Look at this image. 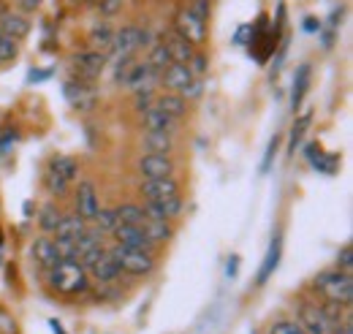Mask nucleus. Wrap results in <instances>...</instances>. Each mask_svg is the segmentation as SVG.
<instances>
[{
	"instance_id": "obj_1",
	"label": "nucleus",
	"mask_w": 353,
	"mask_h": 334,
	"mask_svg": "<svg viewBox=\"0 0 353 334\" xmlns=\"http://www.w3.org/2000/svg\"><path fill=\"white\" fill-rule=\"evenodd\" d=\"M49 286L57 293H85L90 286L88 269L77 261H57L49 269Z\"/></svg>"
},
{
	"instance_id": "obj_2",
	"label": "nucleus",
	"mask_w": 353,
	"mask_h": 334,
	"mask_svg": "<svg viewBox=\"0 0 353 334\" xmlns=\"http://www.w3.org/2000/svg\"><path fill=\"white\" fill-rule=\"evenodd\" d=\"M315 291H321L332 304H340V307H348L353 302V280L348 272H340V269H332V272H321L315 277Z\"/></svg>"
},
{
	"instance_id": "obj_3",
	"label": "nucleus",
	"mask_w": 353,
	"mask_h": 334,
	"mask_svg": "<svg viewBox=\"0 0 353 334\" xmlns=\"http://www.w3.org/2000/svg\"><path fill=\"white\" fill-rule=\"evenodd\" d=\"M299 326L305 329V334H334L340 326L337 321L318 304H310V302H302L299 307Z\"/></svg>"
},
{
	"instance_id": "obj_4",
	"label": "nucleus",
	"mask_w": 353,
	"mask_h": 334,
	"mask_svg": "<svg viewBox=\"0 0 353 334\" xmlns=\"http://www.w3.org/2000/svg\"><path fill=\"white\" fill-rule=\"evenodd\" d=\"M109 253L114 255L120 272H128V275H147V272L155 269V258H152V253H147V250H131V248L114 245Z\"/></svg>"
},
{
	"instance_id": "obj_5",
	"label": "nucleus",
	"mask_w": 353,
	"mask_h": 334,
	"mask_svg": "<svg viewBox=\"0 0 353 334\" xmlns=\"http://www.w3.org/2000/svg\"><path fill=\"white\" fill-rule=\"evenodd\" d=\"M147 43V33L139 30V28H123L114 33V43H112V52H114V60L123 63V60H133V55Z\"/></svg>"
},
{
	"instance_id": "obj_6",
	"label": "nucleus",
	"mask_w": 353,
	"mask_h": 334,
	"mask_svg": "<svg viewBox=\"0 0 353 334\" xmlns=\"http://www.w3.org/2000/svg\"><path fill=\"white\" fill-rule=\"evenodd\" d=\"M174 30L190 43H204V39H207V19H201L190 8H182L174 19Z\"/></svg>"
},
{
	"instance_id": "obj_7",
	"label": "nucleus",
	"mask_w": 353,
	"mask_h": 334,
	"mask_svg": "<svg viewBox=\"0 0 353 334\" xmlns=\"http://www.w3.org/2000/svg\"><path fill=\"white\" fill-rule=\"evenodd\" d=\"M103 66H106V57H103L101 52H92V49L74 55V60H71V68H74V74L79 77V82H92V79H98L101 71H103Z\"/></svg>"
},
{
	"instance_id": "obj_8",
	"label": "nucleus",
	"mask_w": 353,
	"mask_h": 334,
	"mask_svg": "<svg viewBox=\"0 0 353 334\" xmlns=\"http://www.w3.org/2000/svg\"><path fill=\"white\" fill-rule=\"evenodd\" d=\"M112 234H114V239H117V245H120V248L147 250V253L155 248V245L147 239L144 228H141V226H133V223H117V226L112 228Z\"/></svg>"
},
{
	"instance_id": "obj_9",
	"label": "nucleus",
	"mask_w": 353,
	"mask_h": 334,
	"mask_svg": "<svg viewBox=\"0 0 353 334\" xmlns=\"http://www.w3.org/2000/svg\"><path fill=\"white\" fill-rule=\"evenodd\" d=\"M161 74L150 66V63H141V66H128L123 82L131 87L133 92H152V87L158 84Z\"/></svg>"
},
{
	"instance_id": "obj_10",
	"label": "nucleus",
	"mask_w": 353,
	"mask_h": 334,
	"mask_svg": "<svg viewBox=\"0 0 353 334\" xmlns=\"http://www.w3.org/2000/svg\"><path fill=\"white\" fill-rule=\"evenodd\" d=\"M141 196H147V202H161L169 196H179V185L174 177H152L141 182Z\"/></svg>"
},
{
	"instance_id": "obj_11",
	"label": "nucleus",
	"mask_w": 353,
	"mask_h": 334,
	"mask_svg": "<svg viewBox=\"0 0 353 334\" xmlns=\"http://www.w3.org/2000/svg\"><path fill=\"white\" fill-rule=\"evenodd\" d=\"M98 209H101V204H98V193H95V185L92 182H79V188H77V215L79 217H85L88 223H92L95 220V215H98Z\"/></svg>"
},
{
	"instance_id": "obj_12",
	"label": "nucleus",
	"mask_w": 353,
	"mask_h": 334,
	"mask_svg": "<svg viewBox=\"0 0 353 334\" xmlns=\"http://www.w3.org/2000/svg\"><path fill=\"white\" fill-rule=\"evenodd\" d=\"M139 168L144 174V179H152V177H172L174 174V164L169 155H158V153H147L141 161H139Z\"/></svg>"
},
{
	"instance_id": "obj_13",
	"label": "nucleus",
	"mask_w": 353,
	"mask_h": 334,
	"mask_svg": "<svg viewBox=\"0 0 353 334\" xmlns=\"http://www.w3.org/2000/svg\"><path fill=\"white\" fill-rule=\"evenodd\" d=\"M88 272L98 280V283H114V280L120 277V266H117L114 255H112L109 250L101 253V255H98V261L90 266Z\"/></svg>"
},
{
	"instance_id": "obj_14",
	"label": "nucleus",
	"mask_w": 353,
	"mask_h": 334,
	"mask_svg": "<svg viewBox=\"0 0 353 334\" xmlns=\"http://www.w3.org/2000/svg\"><path fill=\"white\" fill-rule=\"evenodd\" d=\"M85 231H88V220L79 217L77 212H71V215H63L60 217V223L54 228V239H74L77 242Z\"/></svg>"
},
{
	"instance_id": "obj_15",
	"label": "nucleus",
	"mask_w": 353,
	"mask_h": 334,
	"mask_svg": "<svg viewBox=\"0 0 353 334\" xmlns=\"http://www.w3.org/2000/svg\"><path fill=\"white\" fill-rule=\"evenodd\" d=\"M193 79H196V77L190 74V68H188L185 63H172V66L161 74V82L166 84V87H172V90L179 92V95L185 92V87L193 82Z\"/></svg>"
},
{
	"instance_id": "obj_16",
	"label": "nucleus",
	"mask_w": 353,
	"mask_h": 334,
	"mask_svg": "<svg viewBox=\"0 0 353 334\" xmlns=\"http://www.w3.org/2000/svg\"><path fill=\"white\" fill-rule=\"evenodd\" d=\"M0 33L3 36H11V39H25L30 33V22L22 17V14H14V11H3L0 14Z\"/></svg>"
},
{
	"instance_id": "obj_17",
	"label": "nucleus",
	"mask_w": 353,
	"mask_h": 334,
	"mask_svg": "<svg viewBox=\"0 0 353 334\" xmlns=\"http://www.w3.org/2000/svg\"><path fill=\"white\" fill-rule=\"evenodd\" d=\"M161 41L166 43V49L172 55V63H188L193 57V43L188 41V39H182L176 30H169Z\"/></svg>"
},
{
	"instance_id": "obj_18",
	"label": "nucleus",
	"mask_w": 353,
	"mask_h": 334,
	"mask_svg": "<svg viewBox=\"0 0 353 334\" xmlns=\"http://www.w3.org/2000/svg\"><path fill=\"white\" fill-rule=\"evenodd\" d=\"M176 117L172 115H166V112H161V109H155V106H150V109H144V128L147 130H161V133H174L176 130Z\"/></svg>"
},
{
	"instance_id": "obj_19",
	"label": "nucleus",
	"mask_w": 353,
	"mask_h": 334,
	"mask_svg": "<svg viewBox=\"0 0 353 334\" xmlns=\"http://www.w3.org/2000/svg\"><path fill=\"white\" fill-rule=\"evenodd\" d=\"M65 98L77 106V109H92V104H95V95H92V90H90L85 82H65Z\"/></svg>"
},
{
	"instance_id": "obj_20",
	"label": "nucleus",
	"mask_w": 353,
	"mask_h": 334,
	"mask_svg": "<svg viewBox=\"0 0 353 334\" xmlns=\"http://www.w3.org/2000/svg\"><path fill=\"white\" fill-rule=\"evenodd\" d=\"M141 228H144V234H147V239H150L152 245H163V242H169V239H172L169 220H155V217H147V215H144Z\"/></svg>"
},
{
	"instance_id": "obj_21",
	"label": "nucleus",
	"mask_w": 353,
	"mask_h": 334,
	"mask_svg": "<svg viewBox=\"0 0 353 334\" xmlns=\"http://www.w3.org/2000/svg\"><path fill=\"white\" fill-rule=\"evenodd\" d=\"M112 43H114V30L106 22H101V25H95L90 30V46H92V52L106 55V52H112Z\"/></svg>"
},
{
	"instance_id": "obj_22",
	"label": "nucleus",
	"mask_w": 353,
	"mask_h": 334,
	"mask_svg": "<svg viewBox=\"0 0 353 334\" xmlns=\"http://www.w3.org/2000/svg\"><path fill=\"white\" fill-rule=\"evenodd\" d=\"M33 258L39 261V266H44V269H52V266L57 264L54 239H49V237H39V239L33 242Z\"/></svg>"
},
{
	"instance_id": "obj_23",
	"label": "nucleus",
	"mask_w": 353,
	"mask_h": 334,
	"mask_svg": "<svg viewBox=\"0 0 353 334\" xmlns=\"http://www.w3.org/2000/svg\"><path fill=\"white\" fill-rule=\"evenodd\" d=\"M155 109H161V112H166V115H172V117L179 120L188 112V104H185V98L179 92H166V95H161L155 101Z\"/></svg>"
},
{
	"instance_id": "obj_24",
	"label": "nucleus",
	"mask_w": 353,
	"mask_h": 334,
	"mask_svg": "<svg viewBox=\"0 0 353 334\" xmlns=\"http://www.w3.org/2000/svg\"><path fill=\"white\" fill-rule=\"evenodd\" d=\"M144 147H147V153L169 155V153H172V133H161V130H147V133H144Z\"/></svg>"
},
{
	"instance_id": "obj_25",
	"label": "nucleus",
	"mask_w": 353,
	"mask_h": 334,
	"mask_svg": "<svg viewBox=\"0 0 353 334\" xmlns=\"http://www.w3.org/2000/svg\"><path fill=\"white\" fill-rule=\"evenodd\" d=\"M147 63L158 71V74H163L169 66H172V55H169V49H166V43L163 41H155L150 46V57H147Z\"/></svg>"
},
{
	"instance_id": "obj_26",
	"label": "nucleus",
	"mask_w": 353,
	"mask_h": 334,
	"mask_svg": "<svg viewBox=\"0 0 353 334\" xmlns=\"http://www.w3.org/2000/svg\"><path fill=\"white\" fill-rule=\"evenodd\" d=\"M307 158L310 164L318 171H323V174H334V168H337V158H326L318 144H307Z\"/></svg>"
},
{
	"instance_id": "obj_27",
	"label": "nucleus",
	"mask_w": 353,
	"mask_h": 334,
	"mask_svg": "<svg viewBox=\"0 0 353 334\" xmlns=\"http://www.w3.org/2000/svg\"><path fill=\"white\" fill-rule=\"evenodd\" d=\"M60 209L54 207V204H46V207H41V212H39V226L44 228L46 234H54V228H57V223H60Z\"/></svg>"
},
{
	"instance_id": "obj_28",
	"label": "nucleus",
	"mask_w": 353,
	"mask_h": 334,
	"mask_svg": "<svg viewBox=\"0 0 353 334\" xmlns=\"http://www.w3.org/2000/svg\"><path fill=\"white\" fill-rule=\"evenodd\" d=\"M307 84H310V66H302L299 74H296V79H294V95H291L294 109L302 104V98H305V92H307Z\"/></svg>"
},
{
	"instance_id": "obj_29",
	"label": "nucleus",
	"mask_w": 353,
	"mask_h": 334,
	"mask_svg": "<svg viewBox=\"0 0 353 334\" xmlns=\"http://www.w3.org/2000/svg\"><path fill=\"white\" fill-rule=\"evenodd\" d=\"M49 171H54V174H60L63 179H68V182H71V179L79 174V166H77V161H71V158H63V155H60V158H54V161H52Z\"/></svg>"
},
{
	"instance_id": "obj_30",
	"label": "nucleus",
	"mask_w": 353,
	"mask_h": 334,
	"mask_svg": "<svg viewBox=\"0 0 353 334\" xmlns=\"http://www.w3.org/2000/svg\"><path fill=\"white\" fill-rule=\"evenodd\" d=\"M277 258H280V239L274 237V242H272V248L266 253V261L264 266H261V272H259V283H266V277L277 269Z\"/></svg>"
},
{
	"instance_id": "obj_31",
	"label": "nucleus",
	"mask_w": 353,
	"mask_h": 334,
	"mask_svg": "<svg viewBox=\"0 0 353 334\" xmlns=\"http://www.w3.org/2000/svg\"><path fill=\"white\" fill-rule=\"evenodd\" d=\"M114 212H117V223H133V226H141V220H144V209L136 207V204H123V207H117Z\"/></svg>"
},
{
	"instance_id": "obj_32",
	"label": "nucleus",
	"mask_w": 353,
	"mask_h": 334,
	"mask_svg": "<svg viewBox=\"0 0 353 334\" xmlns=\"http://www.w3.org/2000/svg\"><path fill=\"white\" fill-rule=\"evenodd\" d=\"M307 126H310V112L307 115H302V117L294 123V128H291V141H288V153H291V155L296 153V144L302 141V136H305Z\"/></svg>"
},
{
	"instance_id": "obj_33",
	"label": "nucleus",
	"mask_w": 353,
	"mask_h": 334,
	"mask_svg": "<svg viewBox=\"0 0 353 334\" xmlns=\"http://www.w3.org/2000/svg\"><path fill=\"white\" fill-rule=\"evenodd\" d=\"M17 55H19V41L11 39V36H3V33H0V63L14 60Z\"/></svg>"
},
{
	"instance_id": "obj_34",
	"label": "nucleus",
	"mask_w": 353,
	"mask_h": 334,
	"mask_svg": "<svg viewBox=\"0 0 353 334\" xmlns=\"http://www.w3.org/2000/svg\"><path fill=\"white\" fill-rule=\"evenodd\" d=\"M57 261H77V242L74 239H54Z\"/></svg>"
},
{
	"instance_id": "obj_35",
	"label": "nucleus",
	"mask_w": 353,
	"mask_h": 334,
	"mask_svg": "<svg viewBox=\"0 0 353 334\" xmlns=\"http://www.w3.org/2000/svg\"><path fill=\"white\" fill-rule=\"evenodd\" d=\"M68 179H63L60 174H54V171H46V188H49V193L52 196H65V190H68Z\"/></svg>"
},
{
	"instance_id": "obj_36",
	"label": "nucleus",
	"mask_w": 353,
	"mask_h": 334,
	"mask_svg": "<svg viewBox=\"0 0 353 334\" xmlns=\"http://www.w3.org/2000/svg\"><path fill=\"white\" fill-rule=\"evenodd\" d=\"M92 223L98 226V231H112L117 226V212L114 209H98V215H95Z\"/></svg>"
},
{
	"instance_id": "obj_37",
	"label": "nucleus",
	"mask_w": 353,
	"mask_h": 334,
	"mask_svg": "<svg viewBox=\"0 0 353 334\" xmlns=\"http://www.w3.org/2000/svg\"><path fill=\"white\" fill-rule=\"evenodd\" d=\"M269 334H305V329L299 324H294V321H277Z\"/></svg>"
},
{
	"instance_id": "obj_38",
	"label": "nucleus",
	"mask_w": 353,
	"mask_h": 334,
	"mask_svg": "<svg viewBox=\"0 0 353 334\" xmlns=\"http://www.w3.org/2000/svg\"><path fill=\"white\" fill-rule=\"evenodd\" d=\"M351 266H353V248L351 245H345V248L340 250V255H337V269L351 275Z\"/></svg>"
},
{
	"instance_id": "obj_39",
	"label": "nucleus",
	"mask_w": 353,
	"mask_h": 334,
	"mask_svg": "<svg viewBox=\"0 0 353 334\" xmlns=\"http://www.w3.org/2000/svg\"><path fill=\"white\" fill-rule=\"evenodd\" d=\"M185 66H188V68H190V74H193V77H196V79H199V77H204V74H207V60H204V57H201V55H193V57H190V60H188V63H185Z\"/></svg>"
},
{
	"instance_id": "obj_40",
	"label": "nucleus",
	"mask_w": 353,
	"mask_h": 334,
	"mask_svg": "<svg viewBox=\"0 0 353 334\" xmlns=\"http://www.w3.org/2000/svg\"><path fill=\"white\" fill-rule=\"evenodd\" d=\"M123 8V0H101V11L106 14V17H112V14H117Z\"/></svg>"
},
{
	"instance_id": "obj_41",
	"label": "nucleus",
	"mask_w": 353,
	"mask_h": 334,
	"mask_svg": "<svg viewBox=\"0 0 353 334\" xmlns=\"http://www.w3.org/2000/svg\"><path fill=\"white\" fill-rule=\"evenodd\" d=\"M190 11H193V14H199L201 19H207V14H210V8H207V0H196V3L190 6Z\"/></svg>"
},
{
	"instance_id": "obj_42",
	"label": "nucleus",
	"mask_w": 353,
	"mask_h": 334,
	"mask_svg": "<svg viewBox=\"0 0 353 334\" xmlns=\"http://www.w3.org/2000/svg\"><path fill=\"white\" fill-rule=\"evenodd\" d=\"M17 6H19L22 11H36V8L41 6V0H17Z\"/></svg>"
},
{
	"instance_id": "obj_43",
	"label": "nucleus",
	"mask_w": 353,
	"mask_h": 334,
	"mask_svg": "<svg viewBox=\"0 0 353 334\" xmlns=\"http://www.w3.org/2000/svg\"><path fill=\"white\" fill-rule=\"evenodd\" d=\"M274 150H277V139H272V141H269V153H266V158H264V171L266 168H269V161H272V155H274Z\"/></svg>"
},
{
	"instance_id": "obj_44",
	"label": "nucleus",
	"mask_w": 353,
	"mask_h": 334,
	"mask_svg": "<svg viewBox=\"0 0 353 334\" xmlns=\"http://www.w3.org/2000/svg\"><path fill=\"white\" fill-rule=\"evenodd\" d=\"M334 334H353V332H351V326H345V329H343V332H340V329H337V332H334Z\"/></svg>"
}]
</instances>
